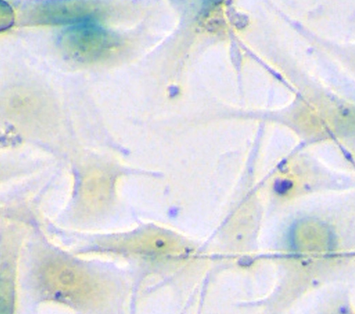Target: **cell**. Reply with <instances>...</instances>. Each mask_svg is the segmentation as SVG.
<instances>
[{"label": "cell", "instance_id": "3", "mask_svg": "<svg viewBox=\"0 0 355 314\" xmlns=\"http://www.w3.org/2000/svg\"><path fill=\"white\" fill-rule=\"evenodd\" d=\"M77 276L70 268H63L57 274V285L62 290H68L76 283Z\"/></svg>", "mask_w": 355, "mask_h": 314}, {"label": "cell", "instance_id": "2", "mask_svg": "<svg viewBox=\"0 0 355 314\" xmlns=\"http://www.w3.org/2000/svg\"><path fill=\"white\" fill-rule=\"evenodd\" d=\"M104 13V7L94 0H45L32 6L28 22L39 25H69L92 23Z\"/></svg>", "mask_w": 355, "mask_h": 314}, {"label": "cell", "instance_id": "1", "mask_svg": "<svg viewBox=\"0 0 355 314\" xmlns=\"http://www.w3.org/2000/svg\"><path fill=\"white\" fill-rule=\"evenodd\" d=\"M60 44L73 61L95 64L116 53L121 42L116 35L92 22L69 26L62 33Z\"/></svg>", "mask_w": 355, "mask_h": 314}]
</instances>
